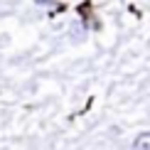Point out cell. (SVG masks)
Here are the masks:
<instances>
[{
    "instance_id": "1",
    "label": "cell",
    "mask_w": 150,
    "mask_h": 150,
    "mask_svg": "<svg viewBox=\"0 0 150 150\" xmlns=\"http://www.w3.org/2000/svg\"><path fill=\"white\" fill-rule=\"evenodd\" d=\"M133 150H150V130H143L133 138Z\"/></svg>"
}]
</instances>
